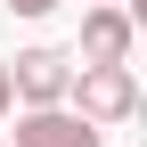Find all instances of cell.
I'll return each instance as SVG.
<instances>
[{
  "mask_svg": "<svg viewBox=\"0 0 147 147\" xmlns=\"http://www.w3.org/2000/svg\"><path fill=\"white\" fill-rule=\"evenodd\" d=\"M65 106H74L82 123H98V131H115V123L139 115V74H131V65H74Z\"/></svg>",
  "mask_w": 147,
  "mask_h": 147,
  "instance_id": "1",
  "label": "cell"
},
{
  "mask_svg": "<svg viewBox=\"0 0 147 147\" xmlns=\"http://www.w3.org/2000/svg\"><path fill=\"white\" fill-rule=\"evenodd\" d=\"M65 82H74V49L33 41V49L8 57V98L16 106H65Z\"/></svg>",
  "mask_w": 147,
  "mask_h": 147,
  "instance_id": "2",
  "label": "cell"
},
{
  "mask_svg": "<svg viewBox=\"0 0 147 147\" xmlns=\"http://www.w3.org/2000/svg\"><path fill=\"white\" fill-rule=\"evenodd\" d=\"M131 8L123 0H98V8H82V49H74V65H131Z\"/></svg>",
  "mask_w": 147,
  "mask_h": 147,
  "instance_id": "3",
  "label": "cell"
},
{
  "mask_svg": "<svg viewBox=\"0 0 147 147\" xmlns=\"http://www.w3.org/2000/svg\"><path fill=\"white\" fill-rule=\"evenodd\" d=\"M8 147H106V131H98V123H82L74 106H25Z\"/></svg>",
  "mask_w": 147,
  "mask_h": 147,
  "instance_id": "4",
  "label": "cell"
},
{
  "mask_svg": "<svg viewBox=\"0 0 147 147\" xmlns=\"http://www.w3.org/2000/svg\"><path fill=\"white\" fill-rule=\"evenodd\" d=\"M8 8H16V16H33V25H41V16H57L65 0H8Z\"/></svg>",
  "mask_w": 147,
  "mask_h": 147,
  "instance_id": "5",
  "label": "cell"
},
{
  "mask_svg": "<svg viewBox=\"0 0 147 147\" xmlns=\"http://www.w3.org/2000/svg\"><path fill=\"white\" fill-rule=\"evenodd\" d=\"M16 115V98H8V57H0V123Z\"/></svg>",
  "mask_w": 147,
  "mask_h": 147,
  "instance_id": "6",
  "label": "cell"
},
{
  "mask_svg": "<svg viewBox=\"0 0 147 147\" xmlns=\"http://www.w3.org/2000/svg\"><path fill=\"white\" fill-rule=\"evenodd\" d=\"M90 8H98V0H90Z\"/></svg>",
  "mask_w": 147,
  "mask_h": 147,
  "instance_id": "7",
  "label": "cell"
},
{
  "mask_svg": "<svg viewBox=\"0 0 147 147\" xmlns=\"http://www.w3.org/2000/svg\"><path fill=\"white\" fill-rule=\"evenodd\" d=\"M0 147H8V139H0Z\"/></svg>",
  "mask_w": 147,
  "mask_h": 147,
  "instance_id": "8",
  "label": "cell"
}]
</instances>
